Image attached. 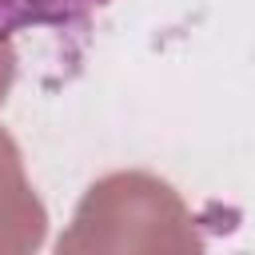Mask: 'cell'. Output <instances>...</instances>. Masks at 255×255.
Segmentation results:
<instances>
[{
  "label": "cell",
  "mask_w": 255,
  "mask_h": 255,
  "mask_svg": "<svg viewBox=\"0 0 255 255\" xmlns=\"http://www.w3.org/2000/svg\"><path fill=\"white\" fill-rule=\"evenodd\" d=\"M56 255H203V243L163 179L116 171L88 187Z\"/></svg>",
  "instance_id": "cell-1"
},
{
  "label": "cell",
  "mask_w": 255,
  "mask_h": 255,
  "mask_svg": "<svg viewBox=\"0 0 255 255\" xmlns=\"http://www.w3.org/2000/svg\"><path fill=\"white\" fill-rule=\"evenodd\" d=\"M44 239V207L32 195L16 143L0 131V255H28Z\"/></svg>",
  "instance_id": "cell-2"
},
{
  "label": "cell",
  "mask_w": 255,
  "mask_h": 255,
  "mask_svg": "<svg viewBox=\"0 0 255 255\" xmlns=\"http://www.w3.org/2000/svg\"><path fill=\"white\" fill-rule=\"evenodd\" d=\"M112 0H0V40L32 28H76Z\"/></svg>",
  "instance_id": "cell-3"
},
{
  "label": "cell",
  "mask_w": 255,
  "mask_h": 255,
  "mask_svg": "<svg viewBox=\"0 0 255 255\" xmlns=\"http://www.w3.org/2000/svg\"><path fill=\"white\" fill-rule=\"evenodd\" d=\"M12 72H16V56H12V48L0 40V100H4L8 84H12Z\"/></svg>",
  "instance_id": "cell-4"
}]
</instances>
